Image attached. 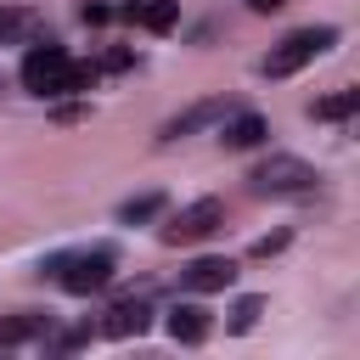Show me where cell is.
I'll return each mask as SVG.
<instances>
[{
	"label": "cell",
	"instance_id": "obj_1",
	"mask_svg": "<svg viewBox=\"0 0 360 360\" xmlns=\"http://www.w3.org/2000/svg\"><path fill=\"white\" fill-rule=\"evenodd\" d=\"M332 45H338V28H326V22H321V28H298V34H287V39L264 56V73H270V79H287V73H298L304 62H315L321 51H332Z\"/></svg>",
	"mask_w": 360,
	"mask_h": 360
},
{
	"label": "cell",
	"instance_id": "obj_2",
	"mask_svg": "<svg viewBox=\"0 0 360 360\" xmlns=\"http://www.w3.org/2000/svg\"><path fill=\"white\" fill-rule=\"evenodd\" d=\"M68 68H73V56L62 45H34L22 56V84L34 96H68Z\"/></svg>",
	"mask_w": 360,
	"mask_h": 360
},
{
	"label": "cell",
	"instance_id": "obj_3",
	"mask_svg": "<svg viewBox=\"0 0 360 360\" xmlns=\"http://www.w3.org/2000/svg\"><path fill=\"white\" fill-rule=\"evenodd\" d=\"M219 225H225V202H219V197H197L191 208H180V214L163 225V242H169V248H191V242L214 236Z\"/></svg>",
	"mask_w": 360,
	"mask_h": 360
},
{
	"label": "cell",
	"instance_id": "obj_4",
	"mask_svg": "<svg viewBox=\"0 0 360 360\" xmlns=\"http://www.w3.org/2000/svg\"><path fill=\"white\" fill-rule=\"evenodd\" d=\"M51 270L62 276V287H68V292H96V287H107V281H112V270H118V253H112V248L73 253V259H51Z\"/></svg>",
	"mask_w": 360,
	"mask_h": 360
},
{
	"label": "cell",
	"instance_id": "obj_5",
	"mask_svg": "<svg viewBox=\"0 0 360 360\" xmlns=\"http://www.w3.org/2000/svg\"><path fill=\"white\" fill-rule=\"evenodd\" d=\"M248 180H253V191L287 197V191H309V186H315V169H309L304 158H270V163H259Z\"/></svg>",
	"mask_w": 360,
	"mask_h": 360
},
{
	"label": "cell",
	"instance_id": "obj_6",
	"mask_svg": "<svg viewBox=\"0 0 360 360\" xmlns=\"http://www.w3.org/2000/svg\"><path fill=\"white\" fill-rule=\"evenodd\" d=\"M180 281H186V292H225V287L236 281V264H231V259H219V253H208V259L186 264V270H180Z\"/></svg>",
	"mask_w": 360,
	"mask_h": 360
},
{
	"label": "cell",
	"instance_id": "obj_7",
	"mask_svg": "<svg viewBox=\"0 0 360 360\" xmlns=\"http://www.w3.org/2000/svg\"><path fill=\"white\" fill-rule=\"evenodd\" d=\"M146 326H152V309H146L141 298L112 304V309H107V321H101V332H107V338H141Z\"/></svg>",
	"mask_w": 360,
	"mask_h": 360
},
{
	"label": "cell",
	"instance_id": "obj_8",
	"mask_svg": "<svg viewBox=\"0 0 360 360\" xmlns=\"http://www.w3.org/2000/svg\"><path fill=\"white\" fill-rule=\"evenodd\" d=\"M124 17L141 22V28H152V34H169L180 22V0H135V6H124Z\"/></svg>",
	"mask_w": 360,
	"mask_h": 360
},
{
	"label": "cell",
	"instance_id": "obj_9",
	"mask_svg": "<svg viewBox=\"0 0 360 360\" xmlns=\"http://www.w3.org/2000/svg\"><path fill=\"white\" fill-rule=\"evenodd\" d=\"M169 338L174 343H202L208 338V309L202 304H174L169 309Z\"/></svg>",
	"mask_w": 360,
	"mask_h": 360
},
{
	"label": "cell",
	"instance_id": "obj_10",
	"mask_svg": "<svg viewBox=\"0 0 360 360\" xmlns=\"http://www.w3.org/2000/svg\"><path fill=\"white\" fill-rule=\"evenodd\" d=\"M264 135H270V124H264L259 112H236V118H231V129H225L219 141H225V146H236V152H248V146H259Z\"/></svg>",
	"mask_w": 360,
	"mask_h": 360
},
{
	"label": "cell",
	"instance_id": "obj_11",
	"mask_svg": "<svg viewBox=\"0 0 360 360\" xmlns=\"http://www.w3.org/2000/svg\"><path fill=\"white\" fill-rule=\"evenodd\" d=\"M354 107H360V90H332V96H321L309 112H315L321 124H338V118H349Z\"/></svg>",
	"mask_w": 360,
	"mask_h": 360
},
{
	"label": "cell",
	"instance_id": "obj_12",
	"mask_svg": "<svg viewBox=\"0 0 360 360\" xmlns=\"http://www.w3.org/2000/svg\"><path fill=\"white\" fill-rule=\"evenodd\" d=\"M152 214H163V191H141V197H129V202L118 208L124 225H141V219H152Z\"/></svg>",
	"mask_w": 360,
	"mask_h": 360
},
{
	"label": "cell",
	"instance_id": "obj_13",
	"mask_svg": "<svg viewBox=\"0 0 360 360\" xmlns=\"http://www.w3.org/2000/svg\"><path fill=\"white\" fill-rule=\"evenodd\" d=\"M39 332H45V315H11V321H0V343H28Z\"/></svg>",
	"mask_w": 360,
	"mask_h": 360
},
{
	"label": "cell",
	"instance_id": "obj_14",
	"mask_svg": "<svg viewBox=\"0 0 360 360\" xmlns=\"http://www.w3.org/2000/svg\"><path fill=\"white\" fill-rule=\"evenodd\" d=\"M219 112H225V101H197V107H191V112H180L163 135H186V129H197V124H208V118H219Z\"/></svg>",
	"mask_w": 360,
	"mask_h": 360
},
{
	"label": "cell",
	"instance_id": "obj_15",
	"mask_svg": "<svg viewBox=\"0 0 360 360\" xmlns=\"http://www.w3.org/2000/svg\"><path fill=\"white\" fill-rule=\"evenodd\" d=\"M259 315H264V298H242V304L231 309V332H253Z\"/></svg>",
	"mask_w": 360,
	"mask_h": 360
},
{
	"label": "cell",
	"instance_id": "obj_16",
	"mask_svg": "<svg viewBox=\"0 0 360 360\" xmlns=\"http://www.w3.org/2000/svg\"><path fill=\"white\" fill-rule=\"evenodd\" d=\"M281 248H287V231H276V236H259V242H253V253H259V259H270V253H281Z\"/></svg>",
	"mask_w": 360,
	"mask_h": 360
},
{
	"label": "cell",
	"instance_id": "obj_17",
	"mask_svg": "<svg viewBox=\"0 0 360 360\" xmlns=\"http://www.w3.org/2000/svg\"><path fill=\"white\" fill-rule=\"evenodd\" d=\"M22 22H28V11H0V39H11Z\"/></svg>",
	"mask_w": 360,
	"mask_h": 360
},
{
	"label": "cell",
	"instance_id": "obj_18",
	"mask_svg": "<svg viewBox=\"0 0 360 360\" xmlns=\"http://www.w3.org/2000/svg\"><path fill=\"white\" fill-rule=\"evenodd\" d=\"M79 17H84V22H90V28H101V22H107V17H112V11H107V6H84V11H79Z\"/></svg>",
	"mask_w": 360,
	"mask_h": 360
},
{
	"label": "cell",
	"instance_id": "obj_19",
	"mask_svg": "<svg viewBox=\"0 0 360 360\" xmlns=\"http://www.w3.org/2000/svg\"><path fill=\"white\" fill-rule=\"evenodd\" d=\"M129 62H135V56H129V51H107V68H112V73H124V68H129Z\"/></svg>",
	"mask_w": 360,
	"mask_h": 360
},
{
	"label": "cell",
	"instance_id": "obj_20",
	"mask_svg": "<svg viewBox=\"0 0 360 360\" xmlns=\"http://www.w3.org/2000/svg\"><path fill=\"white\" fill-rule=\"evenodd\" d=\"M248 6H253V11H281L287 0H248Z\"/></svg>",
	"mask_w": 360,
	"mask_h": 360
}]
</instances>
